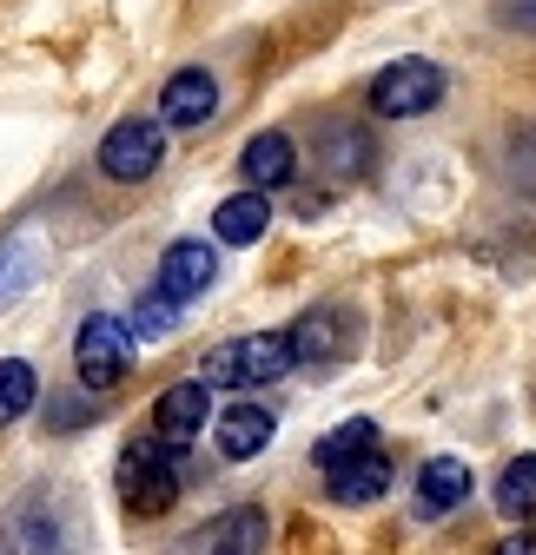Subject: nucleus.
Returning <instances> with one entry per match:
<instances>
[{
  "mask_svg": "<svg viewBox=\"0 0 536 555\" xmlns=\"http://www.w3.org/2000/svg\"><path fill=\"white\" fill-rule=\"evenodd\" d=\"M113 490L126 503V516H166L186 490V450L159 443L153 430L146 437H132L113 463Z\"/></svg>",
  "mask_w": 536,
  "mask_h": 555,
  "instance_id": "nucleus-1",
  "label": "nucleus"
},
{
  "mask_svg": "<svg viewBox=\"0 0 536 555\" xmlns=\"http://www.w3.org/2000/svg\"><path fill=\"white\" fill-rule=\"evenodd\" d=\"M292 364H298L292 331H252V337H226L199 377H206L213 390H265V384L292 377Z\"/></svg>",
  "mask_w": 536,
  "mask_h": 555,
  "instance_id": "nucleus-2",
  "label": "nucleus"
},
{
  "mask_svg": "<svg viewBox=\"0 0 536 555\" xmlns=\"http://www.w3.org/2000/svg\"><path fill=\"white\" fill-rule=\"evenodd\" d=\"M444 93H450V74L437 60L411 53V60L378 66L371 87H365V106H371V119H424V113L444 106Z\"/></svg>",
  "mask_w": 536,
  "mask_h": 555,
  "instance_id": "nucleus-3",
  "label": "nucleus"
},
{
  "mask_svg": "<svg viewBox=\"0 0 536 555\" xmlns=\"http://www.w3.org/2000/svg\"><path fill=\"white\" fill-rule=\"evenodd\" d=\"M0 555H74V509L53 490H27L0 509Z\"/></svg>",
  "mask_w": 536,
  "mask_h": 555,
  "instance_id": "nucleus-4",
  "label": "nucleus"
},
{
  "mask_svg": "<svg viewBox=\"0 0 536 555\" xmlns=\"http://www.w3.org/2000/svg\"><path fill=\"white\" fill-rule=\"evenodd\" d=\"M126 371H132V324L113 318V311L80 318V331H74V377H80V390H113V384H126Z\"/></svg>",
  "mask_w": 536,
  "mask_h": 555,
  "instance_id": "nucleus-5",
  "label": "nucleus"
},
{
  "mask_svg": "<svg viewBox=\"0 0 536 555\" xmlns=\"http://www.w3.org/2000/svg\"><path fill=\"white\" fill-rule=\"evenodd\" d=\"M159 159H166V126L146 119V113L106 126V139H100V172L113 185H146L159 172Z\"/></svg>",
  "mask_w": 536,
  "mask_h": 555,
  "instance_id": "nucleus-6",
  "label": "nucleus"
},
{
  "mask_svg": "<svg viewBox=\"0 0 536 555\" xmlns=\"http://www.w3.org/2000/svg\"><path fill=\"white\" fill-rule=\"evenodd\" d=\"M206 424H213V384L206 377H179V384H166L153 397V437L159 443L186 450V443H199Z\"/></svg>",
  "mask_w": 536,
  "mask_h": 555,
  "instance_id": "nucleus-7",
  "label": "nucleus"
},
{
  "mask_svg": "<svg viewBox=\"0 0 536 555\" xmlns=\"http://www.w3.org/2000/svg\"><path fill=\"white\" fill-rule=\"evenodd\" d=\"M358 337H365V324H358L352 305H311V311L292 324V344H298L305 364H339V358H352Z\"/></svg>",
  "mask_w": 536,
  "mask_h": 555,
  "instance_id": "nucleus-8",
  "label": "nucleus"
},
{
  "mask_svg": "<svg viewBox=\"0 0 536 555\" xmlns=\"http://www.w3.org/2000/svg\"><path fill=\"white\" fill-rule=\"evenodd\" d=\"M213 278H219V251H213L206 238H173V245L159 251V278H153V292H159V298H173V305L186 311L199 292H213Z\"/></svg>",
  "mask_w": 536,
  "mask_h": 555,
  "instance_id": "nucleus-9",
  "label": "nucleus"
},
{
  "mask_svg": "<svg viewBox=\"0 0 536 555\" xmlns=\"http://www.w3.org/2000/svg\"><path fill=\"white\" fill-rule=\"evenodd\" d=\"M219 119V80L206 66H179V74L159 87V126H179V132H199Z\"/></svg>",
  "mask_w": 536,
  "mask_h": 555,
  "instance_id": "nucleus-10",
  "label": "nucleus"
},
{
  "mask_svg": "<svg viewBox=\"0 0 536 555\" xmlns=\"http://www.w3.org/2000/svg\"><path fill=\"white\" fill-rule=\"evenodd\" d=\"M239 179L245 192H279L298 179V146H292V132H252L245 146H239Z\"/></svg>",
  "mask_w": 536,
  "mask_h": 555,
  "instance_id": "nucleus-11",
  "label": "nucleus"
},
{
  "mask_svg": "<svg viewBox=\"0 0 536 555\" xmlns=\"http://www.w3.org/2000/svg\"><path fill=\"white\" fill-rule=\"evenodd\" d=\"M471 490H477V476H471V463H463V456H431L418 469V516L437 522V516H450V509L471 503Z\"/></svg>",
  "mask_w": 536,
  "mask_h": 555,
  "instance_id": "nucleus-12",
  "label": "nucleus"
},
{
  "mask_svg": "<svg viewBox=\"0 0 536 555\" xmlns=\"http://www.w3.org/2000/svg\"><path fill=\"white\" fill-rule=\"evenodd\" d=\"M213 437H219V456L226 463H252L265 443L279 437V416L265 410V403H252V397H239L232 410H219V430Z\"/></svg>",
  "mask_w": 536,
  "mask_h": 555,
  "instance_id": "nucleus-13",
  "label": "nucleus"
},
{
  "mask_svg": "<svg viewBox=\"0 0 536 555\" xmlns=\"http://www.w3.org/2000/svg\"><path fill=\"white\" fill-rule=\"evenodd\" d=\"M391 482H397L391 456L371 450V456H358V463H345V469H331L324 490H331V503H339V509H365V503H384V496H391Z\"/></svg>",
  "mask_w": 536,
  "mask_h": 555,
  "instance_id": "nucleus-14",
  "label": "nucleus"
},
{
  "mask_svg": "<svg viewBox=\"0 0 536 555\" xmlns=\"http://www.w3.org/2000/svg\"><path fill=\"white\" fill-rule=\"evenodd\" d=\"M318 159H324V172L339 179V185L365 179L371 172V132L358 119H324L318 126Z\"/></svg>",
  "mask_w": 536,
  "mask_h": 555,
  "instance_id": "nucleus-15",
  "label": "nucleus"
},
{
  "mask_svg": "<svg viewBox=\"0 0 536 555\" xmlns=\"http://www.w3.org/2000/svg\"><path fill=\"white\" fill-rule=\"evenodd\" d=\"M265 232H272V198L265 192H232L213 205V238L219 245H258Z\"/></svg>",
  "mask_w": 536,
  "mask_h": 555,
  "instance_id": "nucleus-16",
  "label": "nucleus"
},
{
  "mask_svg": "<svg viewBox=\"0 0 536 555\" xmlns=\"http://www.w3.org/2000/svg\"><path fill=\"white\" fill-rule=\"evenodd\" d=\"M371 450H378V424H371V416H345L339 430H324V437L311 443V469L331 476V469H345V463H358V456H371Z\"/></svg>",
  "mask_w": 536,
  "mask_h": 555,
  "instance_id": "nucleus-17",
  "label": "nucleus"
},
{
  "mask_svg": "<svg viewBox=\"0 0 536 555\" xmlns=\"http://www.w3.org/2000/svg\"><path fill=\"white\" fill-rule=\"evenodd\" d=\"M497 509L516 529H536V450H523V456L503 463V476H497Z\"/></svg>",
  "mask_w": 536,
  "mask_h": 555,
  "instance_id": "nucleus-18",
  "label": "nucleus"
},
{
  "mask_svg": "<svg viewBox=\"0 0 536 555\" xmlns=\"http://www.w3.org/2000/svg\"><path fill=\"white\" fill-rule=\"evenodd\" d=\"M34 403H40V371L27 358H0V430L21 424Z\"/></svg>",
  "mask_w": 536,
  "mask_h": 555,
  "instance_id": "nucleus-19",
  "label": "nucleus"
},
{
  "mask_svg": "<svg viewBox=\"0 0 536 555\" xmlns=\"http://www.w3.org/2000/svg\"><path fill=\"white\" fill-rule=\"evenodd\" d=\"M503 179L516 185V198L536 205V119H516L503 132Z\"/></svg>",
  "mask_w": 536,
  "mask_h": 555,
  "instance_id": "nucleus-20",
  "label": "nucleus"
},
{
  "mask_svg": "<svg viewBox=\"0 0 536 555\" xmlns=\"http://www.w3.org/2000/svg\"><path fill=\"white\" fill-rule=\"evenodd\" d=\"M258 548H265V509H258V503L232 509V516L213 529V555H258Z\"/></svg>",
  "mask_w": 536,
  "mask_h": 555,
  "instance_id": "nucleus-21",
  "label": "nucleus"
},
{
  "mask_svg": "<svg viewBox=\"0 0 536 555\" xmlns=\"http://www.w3.org/2000/svg\"><path fill=\"white\" fill-rule=\"evenodd\" d=\"M34 271H40V251H34V238H8V245H0V298L27 292V285H34Z\"/></svg>",
  "mask_w": 536,
  "mask_h": 555,
  "instance_id": "nucleus-22",
  "label": "nucleus"
},
{
  "mask_svg": "<svg viewBox=\"0 0 536 555\" xmlns=\"http://www.w3.org/2000/svg\"><path fill=\"white\" fill-rule=\"evenodd\" d=\"M126 324H132V337H146V344H153V337H166V331L179 324V305H173V298H159V292H146L140 305H132V318H126Z\"/></svg>",
  "mask_w": 536,
  "mask_h": 555,
  "instance_id": "nucleus-23",
  "label": "nucleus"
},
{
  "mask_svg": "<svg viewBox=\"0 0 536 555\" xmlns=\"http://www.w3.org/2000/svg\"><path fill=\"white\" fill-rule=\"evenodd\" d=\"M93 416H100V410H93L87 397H53V410H47V430H87Z\"/></svg>",
  "mask_w": 536,
  "mask_h": 555,
  "instance_id": "nucleus-24",
  "label": "nucleus"
},
{
  "mask_svg": "<svg viewBox=\"0 0 536 555\" xmlns=\"http://www.w3.org/2000/svg\"><path fill=\"white\" fill-rule=\"evenodd\" d=\"M497 21H503V27H516V34H536V0H503Z\"/></svg>",
  "mask_w": 536,
  "mask_h": 555,
  "instance_id": "nucleus-25",
  "label": "nucleus"
},
{
  "mask_svg": "<svg viewBox=\"0 0 536 555\" xmlns=\"http://www.w3.org/2000/svg\"><path fill=\"white\" fill-rule=\"evenodd\" d=\"M484 555H536V529H510V535H497Z\"/></svg>",
  "mask_w": 536,
  "mask_h": 555,
  "instance_id": "nucleus-26",
  "label": "nucleus"
}]
</instances>
